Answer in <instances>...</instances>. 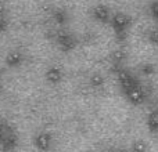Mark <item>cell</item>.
Here are the masks:
<instances>
[{"mask_svg":"<svg viewBox=\"0 0 158 152\" xmlns=\"http://www.w3.org/2000/svg\"><path fill=\"white\" fill-rule=\"evenodd\" d=\"M123 93H125L126 98H128L132 104H135V105H139V104H142L143 101H144V90L142 89V86H140L137 82L133 86L129 87V89H126Z\"/></svg>","mask_w":158,"mask_h":152,"instance_id":"obj_1","label":"cell"},{"mask_svg":"<svg viewBox=\"0 0 158 152\" xmlns=\"http://www.w3.org/2000/svg\"><path fill=\"white\" fill-rule=\"evenodd\" d=\"M129 22H131L129 17L126 15V14H123V13H117V14H114V15H112V18H111L112 26H114L115 29L118 30V32H123V30L128 28Z\"/></svg>","mask_w":158,"mask_h":152,"instance_id":"obj_2","label":"cell"},{"mask_svg":"<svg viewBox=\"0 0 158 152\" xmlns=\"http://www.w3.org/2000/svg\"><path fill=\"white\" fill-rule=\"evenodd\" d=\"M118 82H119V84H121V87H122L123 91L136 83V80H135L133 76H132L131 74H128L126 71H119L118 72Z\"/></svg>","mask_w":158,"mask_h":152,"instance_id":"obj_3","label":"cell"},{"mask_svg":"<svg viewBox=\"0 0 158 152\" xmlns=\"http://www.w3.org/2000/svg\"><path fill=\"white\" fill-rule=\"evenodd\" d=\"M35 144L40 151H47L52 145V137L47 133H39L35 138Z\"/></svg>","mask_w":158,"mask_h":152,"instance_id":"obj_4","label":"cell"},{"mask_svg":"<svg viewBox=\"0 0 158 152\" xmlns=\"http://www.w3.org/2000/svg\"><path fill=\"white\" fill-rule=\"evenodd\" d=\"M46 78H47V80L52 82V83H58V82L63 79V72H61L60 68L53 66V68H50L49 71H47Z\"/></svg>","mask_w":158,"mask_h":152,"instance_id":"obj_5","label":"cell"},{"mask_svg":"<svg viewBox=\"0 0 158 152\" xmlns=\"http://www.w3.org/2000/svg\"><path fill=\"white\" fill-rule=\"evenodd\" d=\"M94 17L98 19V21H108L110 18V10L106 7V6H96L94 7Z\"/></svg>","mask_w":158,"mask_h":152,"instance_id":"obj_6","label":"cell"},{"mask_svg":"<svg viewBox=\"0 0 158 152\" xmlns=\"http://www.w3.org/2000/svg\"><path fill=\"white\" fill-rule=\"evenodd\" d=\"M147 126L151 131H157L158 130V109L150 112L147 118Z\"/></svg>","mask_w":158,"mask_h":152,"instance_id":"obj_7","label":"cell"},{"mask_svg":"<svg viewBox=\"0 0 158 152\" xmlns=\"http://www.w3.org/2000/svg\"><path fill=\"white\" fill-rule=\"evenodd\" d=\"M7 64L10 66H15V65H19V62L22 61V54L18 51H11L10 54L7 55Z\"/></svg>","mask_w":158,"mask_h":152,"instance_id":"obj_8","label":"cell"},{"mask_svg":"<svg viewBox=\"0 0 158 152\" xmlns=\"http://www.w3.org/2000/svg\"><path fill=\"white\" fill-rule=\"evenodd\" d=\"M60 44L64 50H71L75 46V42L72 40V38L69 35H63L60 38Z\"/></svg>","mask_w":158,"mask_h":152,"instance_id":"obj_9","label":"cell"},{"mask_svg":"<svg viewBox=\"0 0 158 152\" xmlns=\"http://www.w3.org/2000/svg\"><path fill=\"white\" fill-rule=\"evenodd\" d=\"M90 84H92L93 87H100L104 84V78L101 76L100 74H94L90 78Z\"/></svg>","mask_w":158,"mask_h":152,"instance_id":"obj_10","label":"cell"},{"mask_svg":"<svg viewBox=\"0 0 158 152\" xmlns=\"http://www.w3.org/2000/svg\"><path fill=\"white\" fill-rule=\"evenodd\" d=\"M148 40H150L151 43L158 44V29H151L150 32H148Z\"/></svg>","mask_w":158,"mask_h":152,"instance_id":"obj_11","label":"cell"},{"mask_svg":"<svg viewBox=\"0 0 158 152\" xmlns=\"http://www.w3.org/2000/svg\"><path fill=\"white\" fill-rule=\"evenodd\" d=\"M133 151L135 152H144L146 151V144L143 141H136L133 145Z\"/></svg>","mask_w":158,"mask_h":152,"instance_id":"obj_12","label":"cell"},{"mask_svg":"<svg viewBox=\"0 0 158 152\" xmlns=\"http://www.w3.org/2000/svg\"><path fill=\"white\" fill-rule=\"evenodd\" d=\"M123 58H125V54H123L122 50H117V51L114 53V60H115V62H121Z\"/></svg>","mask_w":158,"mask_h":152,"instance_id":"obj_13","label":"cell"},{"mask_svg":"<svg viewBox=\"0 0 158 152\" xmlns=\"http://www.w3.org/2000/svg\"><path fill=\"white\" fill-rule=\"evenodd\" d=\"M150 10H151V14H153L154 18L158 19V0H156V2H154L153 4H151Z\"/></svg>","mask_w":158,"mask_h":152,"instance_id":"obj_14","label":"cell"},{"mask_svg":"<svg viewBox=\"0 0 158 152\" xmlns=\"http://www.w3.org/2000/svg\"><path fill=\"white\" fill-rule=\"evenodd\" d=\"M6 28H7V21H6L3 17H0V32L6 30Z\"/></svg>","mask_w":158,"mask_h":152,"instance_id":"obj_15","label":"cell"},{"mask_svg":"<svg viewBox=\"0 0 158 152\" xmlns=\"http://www.w3.org/2000/svg\"><path fill=\"white\" fill-rule=\"evenodd\" d=\"M3 13H4V7H3V6L2 4H0V15H2V14Z\"/></svg>","mask_w":158,"mask_h":152,"instance_id":"obj_16","label":"cell"}]
</instances>
